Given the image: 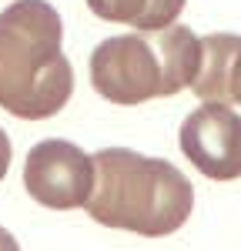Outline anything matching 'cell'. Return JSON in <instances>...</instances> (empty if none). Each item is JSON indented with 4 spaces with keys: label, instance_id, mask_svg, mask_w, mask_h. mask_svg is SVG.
I'll return each mask as SVG.
<instances>
[{
    "label": "cell",
    "instance_id": "1",
    "mask_svg": "<svg viewBox=\"0 0 241 251\" xmlns=\"http://www.w3.org/2000/svg\"><path fill=\"white\" fill-rule=\"evenodd\" d=\"M64 24L47 0H14L0 14V107L47 121L74 94V67L60 50Z\"/></svg>",
    "mask_w": 241,
    "mask_h": 251
},
{
    "label": "cell",
    "instance_id": "7",
    "mask_svg": "<svg viewBox=\"0 0 241 251\" xmlns=\"http://www.w3.org/2000/svg\"><path fill=\"white\" fill-rule=\"evenodd\" d=\"M91 14L134 30H161L178 24L188 0H84Z\"/></svg>",
    "mask_w": 241,
    "mask_h": 251
},
{
    "label": "cell",
    "instance_id": "2",
    "mask_svg": "<svg viewBox=\"0 0 241 251\" xmlns=\"http://www.w3.org/2000/svg\"><path fill=\"white\" fill-rule=\"evenodd\" d=\"M91 161L94 188L84 208L104 228L164 238L184 228L194 211V188L171 161L131 148H100Z\"/></svg>",
    "mask_w": 241,
    "mask_h": 251
},
{
    "label": "cell",
    "instance_id": "6",
    "mask_svg": "<svg viewBox=\"0 0 241 251\" xmlns=\"http://www.w3.org/2000/svg\"><path fill=\"white\" fill-rule=\"evenodd\" d=\"M201 57L191 91L204 104H241V37L204 34L198 37Z\"/></svg>",
    "mask_w": 241,
    "mask_h": 251
},
{
    "label": "cell",
    "instance_id": "9",
    "mask_svg": "<svg viewBox=\"0 0 241 251\" xmlns=\"http://www.w3.org/2000/svg\"><path fill=\"white\" fill-rule=\"evenodd\" d=\"M0 251H20V245H17V238L7 231V228H0Z\"/></svg>",
    "mask_w": 241,
    "mask_h": 251
},
{
    "label": "cell",
    "instance_id": "8",
    "mask_svg": "<svg viewBox=\"0 0 241 251\" xmlns=\"http://www.w3.org/2000/svg\"><path fill=\"white\" fill-rule=\"evenodd\" d=\"M10 157H14V148H10V137L0 127V181L7 177V168H10Z\"/></svg>",
    "mask_w": 241,
    "mask_h": 251
},
{
    "label": "cell",
    "instance_id": "3",
    "mask_svg": "<svg viewBox=\"0 0 241 251\" xmlns=\"http://www.w3.org/2000/svg\"><path fill=\"white\" fill-rule=\"evenodd\" d=\"M201 44L191 27L131 30L100 40L91 54V84L111 104L174 97L198 74Z\"/></svg>",
    "mask_w": 241,
    "mask_h": 251
},
{
    "label": "cell",
    "instance_id": "5",
    "mask_svg": "<svg viewBox=\"0 0 241 251\" xmlns=\"http://www.w3.org/2000/svg\"><path fill=\"white\" fill-rule=\"evenodd\" d=\"M181 151L211 181L241 177V114L231 104H201L181 121Z\"/></svg>",
    "mask_w": 241,
    "mask_h": 251
},
{
    "label": "cell",
    "instance_id": "4",
    "mask_svg": "<svg viewBox=\"0 0 241 251\" xmlns=\"http://www.w3.org/2000/svg\"><path fill=\"white\" fill-rule=\"evenodd\" d=\"M24 188L50 211L84 208L94 188V161L77 144L47 137L27 151L24 161Z\"/></svg>",
    "mask_w": 241,
    "mask_h": 251
}]
</instances>
